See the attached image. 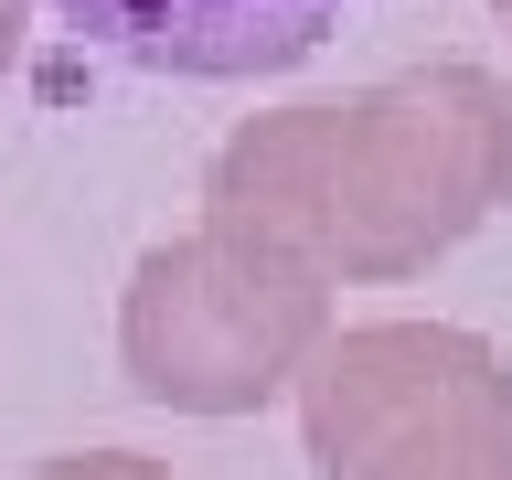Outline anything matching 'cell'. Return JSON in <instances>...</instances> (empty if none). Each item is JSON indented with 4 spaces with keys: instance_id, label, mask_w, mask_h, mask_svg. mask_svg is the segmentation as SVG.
I'll return each mask as SVG.
<instances>
[{
    "instance_id": "obj_5",
    "label": "cell",
    "mask_w": 512,
    "mask_h": 480,
    "mask_svg": "<svg viewBox=\"0 0 512 480\" xmlns=\"http://www.w3.org/2000/svg\"><path fill=\"white\" fill-rule=\"evenodd\" d=\"M32 480H171L160 459H128V448H75V459H43Z\"/></svg>"
},
{
    "instance_id": "obj_4",
    "label": "cell",
    "mask_w": 512,
    "mask_h": 480,
    "mask_svg": "<svg viewBox=\"0 0 512 480\" xmlns=\"http://www.w3.org/2000/svg\"><path fill=\"white\" fill-rule=\"evenodd\" d=\"M96 54L139 75H192V86H246L288 75L342 32L352 0H54Z\"/></svg>"
},
{
    "instance_id": "obj_1",
    "label": "cell",
    "mask_w": 512,
    "mask_h": 480,
    "mask_svg": "<svg viewBox=\"0 0 512 480\" xmlns=\"http://www.w3.org/2000/svg\"><path fill=\"white\" fill-rule=\"evenodd\" d=\"M512 203V86L480 64H427L395 86L278 107L235 128L203 182V224L310 267V278H416Z\"/></svg>"
},
{
    "instance_id": "obj_6",
    "label": "cell",
    "mask_w": 512,
    "mask_h": 480,
    "mask_svg": "<svg viewBox=\"0 0 512 480\" xmlns=\"http://www.w3.org/2000/svg\"><path fill=\"white\" fill-rule=\"evenodd\" d=\"M22 11H32V0H0V64L22 54Z\"/></svg>"
},
{
    "instance_id": "obj_3",
    "label": "cell",
    "mask_w": 512,
    "mask_h": 480,
    "mask_svg": "<svg viewBox=\"0 0 512 480\" xmlns=\"http://www.w3.org/2000/svg\"><path fill=\"white\" fill-rule=\"evenodd\" d=\"M320 342H331V278L246 246V235H214V224L182 246H150L118 310L128 384L182 416H246L288 395Z\"/></svg>"
},
{
    "instance_id": "obj_2",
    "label": "cell",
    "mask_w": 512,
    "mask_h": 480,
    "mask_svg": "<svg viewBox=\"0 0 512 480\" xmlns=\"http://www.w3.org/2000/svg\"><path fill=\"white\" fill-rule=\"evenodd\" d=\"M299 416L320 480H512V363L448 320L331 331Z\"/></svg>"
},
{
    "instance_id": "obj_7",
    "label": "cell",
    "mask_w": 512,
    "mask_h": 480,
    "mask_svg": "<svg viewBox=\"0 0 512 480\" xmlns=\"http://www.w3.org/2000/svg\"><path fill=\"white\" fill-rule=\"evenodd\" d=\"M491 11H502V22H512V0H491Z\"/></svg>"
}]
</instances>
